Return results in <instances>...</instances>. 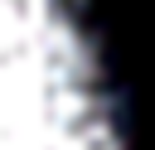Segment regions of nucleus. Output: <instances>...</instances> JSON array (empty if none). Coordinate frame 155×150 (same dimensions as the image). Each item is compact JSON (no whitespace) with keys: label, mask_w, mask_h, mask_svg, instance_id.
I'll return each instance as SVG.
<instances>
[{"label":"nucleus","mask_w":155,"mask_h":150,"mask_svg":"<svg viewBox=\"0 0 155 150\" xmlns=\"http://www.w3.org/2000/svg\"><path fill=\"white\" fill-rule=\"evenodd\" d=\"M0 150H126L82 0H0Z\"/></svg>","instance_id":"f257e3e1"}]
</instances>
